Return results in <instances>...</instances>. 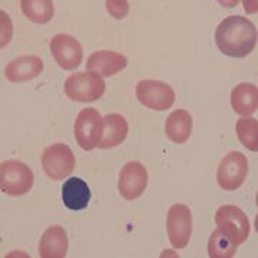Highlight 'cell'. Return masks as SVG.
<instances>
[{
	"label": "cell",
	"mask_w": 258,
	"mask_h": 258,
	"mask_svg": "<svg viewBox=\"0 0 258 258\" xmlns=\"http://www.w3.org/2000/svg\"><path fill=\"white\" fill-rule=\"evenodd\" d=\"M33 186V172L20 161H5L0 165V189L10 197H22Z\"/></svg>",
	"instance_id": "277c9868"
},
{
	"label": "cell",
	"mask_w": 258,
	"mask_h": 258,
	"mask_svg": "<svg viewBox=\"0 0 258 258\" xmlns=\"http://www.w3.org/2000/svg\"><path fill=\"white\" fill-rule=\"evenodd\" d=\"M237 247L231 242L220 230L212 231L210 241H208V254L211 258H232L237 252Z\"/></svg>",
	"instance_id": "44dd1931"
},
{
	"label": "cell",
	"mask_w": 258,
	"mask_h": 258,
	"mask_svg": "<svg viewBox=\"0 0 258 258\" xmlns=\"http://www.w3.org/2000/svg\"><path fill=\"white\" fill-rule=\"evenodd\" d=\"M106 89L101 75L95 72H78L64 82L66 96L75 102H95L101 99Z\"/></svg>",
	"instance_id": "7a4b0ae2"
},
{
	"label": "cell",
	"mask_w": 258,
	"mask_h": 258,
	"mask_svg": "<svg viewBox=\"0 0 258 258\" xmlns=\"http://www.w3.org/2000/svg\"><path fill=\"white\" fill-rule=\"evenodd\" d=\"M166 231L174 248H185L192 234V214L184 204H174L166 217Z\"/></svg>",
	"instance_id": "9c48e42d"
},
{
	"label": "cell",
	"mask_w": 258,
	"mask_h": 258,
	"mask_svg": "<svg viewBox=\"0 0 258 258\" xmlns=\"http://www.w3.org/2000/svg\"><path fill=\"white\" fill-rule=\"evenodd\" d=\"M43 72V60L35 55L20 56L5 68L8 81L13 83H25L37 78Z\"/></svg>",
	"instance_id": "4fadbf2b"
},
{
	"label": "cell",
	"mask_w": 258,
	"mask_h": 258,
	"mask_svg": "<svg viewBox=\"0 0 258 258\" xmlns=\"http://www.w3.org/2000/svg\"><path fill=\"white\" fill-rule=\"evenodd\" d=\"M75 138L83 151L99 148L103 138V119L95 108H85L78 113L75 120Z\"/></svg>",
	"instance_id": "3957f363"
},
{
	"label": "cell",
	"mask_w": 258,
	"mask_h": 258,
	"mask_svg": "<svg viewBox=\"0 0 258 258\" xmlns=\"http://www.w3.org/2000/svg\"><path fill=\"white\" fill-rule=\"evenodd\" d=\"M231 106L242 118L252 115L258 108L257 86L252 83H238L231 92Z\"/></svg>",
	"instance_id": "2e32d148"
},
{
	"label": "cell",
	"mask_w": 258,
	"mask_h": 258,
	"mask_svg": "<svg viewBox=\"0 0 258 258\" xmlns=\"http://www.w3.org/2000/svg\"><path fill=\"white\" fill-rule=\"evenodd\" d=\"M62 201L71 211L86 210L91 201V189L81 178L72 176L62 185Z\"/></svg>",
	"instance_id": "9a60e30c"
},
{
	"label": "cell",
	"mask_w": 258,
	"mask_h": 258,
	"mask_svg": "<svg viewBox=\"0 0 258 258\" xmlns=\"http://www.w3.org/2000/svg\"><path fill=\"white\" fill-rule=\"evenodd\" d=\"M137 98L145 108L154 111H166L175 102L174 89L165 82L145 79L137 85Z\"/></svg>",
	"instance_id": "ba28073f"
},
{
	"label": "cell",
	"mask_w": 258,
	"mask_h": 258,
	"mask_svg": "<svg viewBox=\"0 0 258 258\" xmlns=\"http://www.w3.org/2000/svg\"><path fill=\"white\" fill-rule=\"evenodd\" d=\"M192 132V116L185 109L174 111L165 122V134L174 144H185Z\"/></svg>",
	"instance_id": "ac0fdd59"
},
{
	"label": "cell",
	"mask_w": 258,
	"mask_h": 258,
	"mask_svg": "<svg viewBox=\"0 0 258 258\" xmlns=\"http://www.w3.org/2000/svg\"><path fill=\"white\" fill-rule=\"evenodd\" d=\"M235 132L244 147L257 152L258 151V120L255 118H240L235 125Z\"/></svg>",
	"instance_id": "ffe728a7"
},
{
	"label": "cell",
	"mask_w": 258,
	"mask_h": 258,
	"mask_svg": "<svg viewBox=\"0 0 258 258\" xmlns=\"http://www.w3.org/2000/svg\"><path fill=\"white\" fill-rule=\"evenodd\" d=\"M258 32L254 23L244 16H228L215 30V43L224 55L248 56L257 45Z\"/></svg>",
	"instance_id": "6da1fadb"
},
{
	"label": "cell",
	"mask_w": 258,
	"mask_h": 258,
	"mask_svg": "<svg viewBox=\"0 0 258 258\" xmlns=\"http://www.w3.org/2000/svg\"><path fill=\"white\" fill-rule=\"evenodd\" d=\"M75 155L72 149L64 144H55L46 148L42 154L43 171L50 179L59 181L72 175L75 171Z\"/></svg>",
	"instance_id": "52a82bcc"
},
{
	"label": "cell",
	"mask_w": 258,
	"mask_h": 258,
	"mask_svg": "<svg viewBox=\"0 0 258 258\" xmlns=\"http://www.w3.org/2000/svg\"><path fill=\"white\" fill-rule=\"evenodd\" d=\"M20 8L23 15L36 25L49 23L55 13L52 0H22Z\"/></svg>",
	"instance_id": "d6986e66"
},
{
	"label": "cell",
	"mask_w": 258,
	"mask_h": 258,
	"mask_svg": "<svg viewBox=\"0 0 258 258\" xmlns=\"http://www.w3.org/2000/svg\"><path fill=\"white\" fill-rule=\"evenodd\" d=\"M128 66V59L113 50H98L88 57L86 68L89 72L111 78Z\"/></svg>",
	"instance_id": "7c38bea8"
},
{
	"label": "cell",
	"mask_w": 258,
	"mask_h": 258,
	"mask_svg": "<svg viewBox=\"0 0 258 258\" xmlns=\"http://www.w3.org/2000/svg\"><path fill=\"white\" fill-rule=\"evenodd\" d=\"M106 9H108V12H109L115 19L126 18L129 10L128 2H125V0H120V2H112V0H108V2H106Z\"/></svg>",
	"instance_id": "7402d4cb"
},
{
	"label": "cell",
	"mask_w": 258,
	"mask_h": 258,
	"mask_svg": "<svg viewBox=\"0 0 258 258\" xmlns=\"http://www.w3.org/2000/svg\"><path fill=\"white\" fill-rule=\"evenodd\" d=\"M128 122L119 113H109L103 119V138L101 149H111L120 145L128 137Z\"/></svg>",
	"instance_id": "e0dca14e"
},
{
	"label": "cell",
	"mask_w": 258,
	"mask_h": 258,
	"mask_svg": "<svg viewBox=\"0 0 258 258\" xmlns=\"http://www.w3.org/2000/svg\"><path fill=\"white\" fill-rule=\"evenodd\" d=\"M217 228L235 245L244 244L249 235L248 217L235 205H222L215 214Z\"/></svg>",
	"instance_id": "5b68a950"
},
{
	"label": "cell",
	"mask_w": 258,
	"mask_h": 258,
	"mask_svg": "<svg viewBox=\"0 0 258 258\" xmlns=\"http://www.w3.org/2000/svg\"><path fill=\"white\" fill-rule=\"evenodd\" d=\"M69 241L63 227H49L39 241V255L42 258H63L68 252Z\"/></svg>",
	"instance_id": "5bb4252c"
},
{
	"label": "cell",
	"mask_w": 258,
	"mask_h": 258,
	"mask_svg": "<svg viewBox=\"0 0 258 258\" xmlns=\"http://www.w3.org/2000/svg\"><path fill=\"white\" fill-rule=\"evenodd\" d=\"M148 185V171L138 161L125 164L120 169L118 189L122 198L126 201H134L145 192Z\"/></svg>",
	"instance_id": "30bf717a"
},
{
	"label": "cell",
	"mask_w": 258,
	"mask_h": 258,
	"mask_svg": "<svg viewBox=\"0 0 258 258\" xmlns=\"http://www.w3.org/2000/svg\"><path fill=\"white\" fill-rule=\"evenodd\" d=\"M50 52L52 56L64 71H75L82 63L83 49L81 43L71 35L60 33L52 37L50 40Z\"/></svg>",
	"instance_id": "8fae6325"
},
{
	"label": "cell",
	"mask_w": 258,
	"mask_h": 258,
	"mask_svg": "<svg viewBox=\"0 0 258 258\" xmlns=\"http://www.w3.org/2000/svg\"><path fill=\"white\" fill-rule=\"evenodd\" d=\"M248 174V159L244 154L232 151L222 158L218 171L217 182L225 191H235L242 186Z\"/></svg>",
	"instance_id": "8992f818"
},
{
	"label": "cell",
	"mask_w": 258,
	"mask_h": 258,
	"mask_svg": "<svg viewBox=\"0 0 258 258\" xmlns=\"http://www.w3.org/2000/svg\"><path fill=\"white\" fill-rule=\"evenodd\" d=\"M2 47H5L9 43L10 36H12V23L8 16V13H5L2 10Z\"/></svg>",
	"instance_id": "603a6c76"
}]
</instances>
